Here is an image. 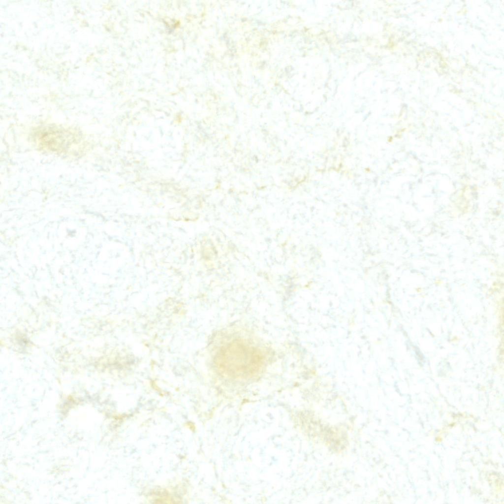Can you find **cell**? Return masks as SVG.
I'll return each mask as SVG.
<instances>
[{
    "instance_id": "obj_1",
    "label": "cell",
    "mask_w": 504,
    "mask_h": 504,
    "mask_svg": "<svg viewBox=\"0 0 504 504\" xmlns=\"http://www.w3.org/2000/svg\"><path fill=\"white\" fill-rule=\"evenodd\" d=\"M74 140H76L71 132L56 127L45 128L38 136L40 145L56 152H62L68 148Z\"/></svg>"
}]
</instances>
